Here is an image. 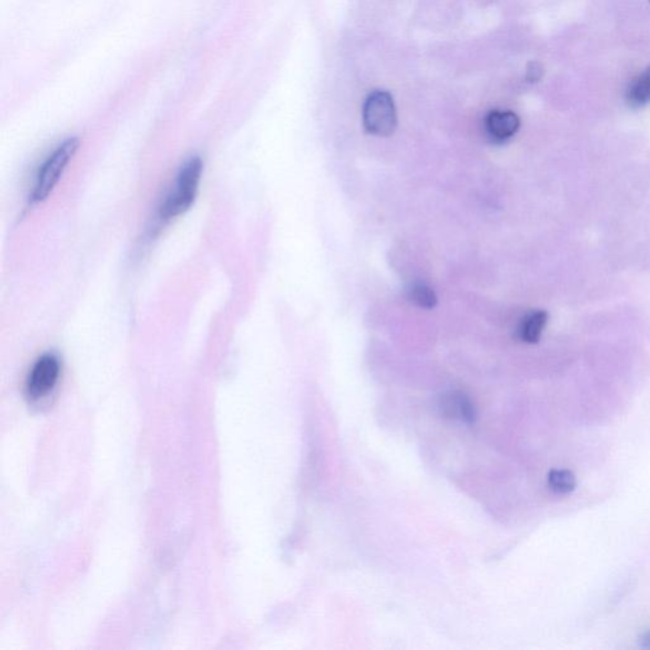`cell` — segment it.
<instances>
[{
    "mask_svg": "<svg viewBox=\"0 0 650 650\" xmlns=\"http://www.w3.org/2000/svg\"><path fill=\"white\" fill-rule=\"evenodd\" d=\"M542 74H544V69H542V64L531 61V63L527 66L526 77L529 82H539V80L542 79Z\"/></svg>",
    "mask_w": 650,
    "mask_h": 650,
    "instance_id": "obj_11",
    "label": "cell"
},
{
    "mask_svg": "<svg viewBox=\"0 0 650 650\" xmlns=\"http://www.w3.org/2000/svg\"><path fill=\"white\" fill-rule=\"evenodd\" d=\"M640 643H642L643 648L650 649V630L642 636Z\"/></svg>",
    "mask_w": 650,
    "mask_h": 650,
    "instance_id": "obj_12",
    "label": "cell"
},
{
    "mask_svg": "<svg viewBox=\"0 0 650 650\" xmlns=\"http://www.w3.org/2000/svg\"><path fill=\"white\" fill-rule=\"evenodd\" d=\"M407 297L410 303L422 309H433L438 305V295L428 284L417 283L407 289Z\"/></svg>",
    "mask_w": 650,
    "mask_h": 650,
    "instance_id": "obj_9",
    "label": "cell"
},
{
    "mask_svg": "<svg viewBox=\"0 0 650 650\" xmlns=\"http://www.w3.org/2000/svg\"><path fill=\"white\" fill-rule=\"evenodd\" d=\"M79 145V139H67L45 158L36 173L34 186L28 197V205H38L51 195L55 187L60 182L67 167L73 160Z\"/></svg>",
    "mask_w": 650,
    "mask_h": 650,
    "instance_id": "obj_2",
    "label": "cell"
},
{
    "mask_svg": "<svg viewBox=\"0 0 650 650\" xmlns=\"http://www.w3.org/2000/svg\"><path fill=\"white\" fill-rule=\"evenodd\" d=\"M548 484L555 493L569 494L577 487V478L573 471L567 469H554L548 475Z\"/></svg>",
    "mask_w": 650,
    "mask_h": 650,
    "instance_id": "obj_10",
    "label": "cell"
},
{
    "mask_svg": "<svg viewBox=\"0 0 650 650\" xmlns=\"http://www.w3.org/2000/svg\"><path fill=\"white\" fill-rule=\"evenodd\" d=\"M520 118L512 111H491L485 118L487 137L496 144L509 141L520 130Z\"/></svg>",
    "mask_w": 650,
    "mask_h": 650,
    "instance_id": "obj_5",
    "label": "cell"
},
{
    "mask_svg": "<svg viewBox=\"0 0 650 650\" xmlns=\"http://www.w3.org/2000/svg\"><path fill=\"white\" fill-rule=\"evenodd\" d=\"M439 409L446 418L468 423V425H471L477 419L474 403L462 391H449L444 394L439 400Z\"/></svg>",
    "mask_w": 650,
    "mask_h": 650,
    "instance_id": "obj_6",
    "label": "cell"
},
{
    "mask_svg": "<svg viewBox=\"0 0 650 650\" xmlns=\"http://www.w3.org/2000/svg\"><path fill=\"white\" fill-rule=\"evenodd\" d=\"M626 102L632 108H642L650 103V67L630 83Z\"/></svg>",
    "mask_w": 650,
    "mask_h": 650,
    "instance_id": "obj_8",
    "label": "cell"
},
{
    "mask_svg": "<svg viewBox=\"0 0 650 650\" xmlns=\"http://www.w3.org/2000/svg\"><path fill=\"white\" fill-rule=\"evenodd\" d=\"M364 126L367 132L377 137H390L397 125V109L393 97L385 90H375L364 105Z\"/></svg>",
    "mask_w": 650,
    "mask_h": 650,
    "instance_id": "obj_3",
    "label": "cell"
},
{
    "mask_svg": "<svg viewBox=\"0 0 650 650\" xmlns=\"http://www.w3.org/2000/svg\"><path fill=\"white\" fill-rule=\"evenodd\" d=\"M649 2H650V0H649Z\"/></svg>",
    "mask_w": 650,
    "mask_h": 650,
    "instance_id": "obj_13",
    "label": "cell"
},
{
    "mask_svg": "<svg viewBox=\"0 0 650 650\" xmlns=\"http://www.w3.org/2000/svg\"><path fill=\"white\" fill-rule=\"evenodd\" d=\"M548 313L544 310H536L527 314L521 319L519 326H517V337L520 341L530 343H538L544 332L546 323H548Z\"/></svg>",
    "mask_w": 650,
    "mask_h": 650,
    "instance_id": "obj_7",
    "label": "cell"
},
{
    "mask_svg": "<svg viewBox=\"0 0 650 650\" xmlns=\"http://www.w3.org/2000/svg\"><path fill=\"white\" fill-rule=\"evenodd\" d=\"M202 170L201 158L197 155L184 161L177 171L170 190L168 191L160 206L158 207L155 224L158 226L170 224L171 220L189 212L195 203L197 193H199Z\"/></svg>",
    "mask_w": 650,
    "mask_h": 650,
    "instance_id": "obj_1",
    "label": "cell"
},
{
    "mask_svg": "<svg viewBox=\"0 0 650 650\" xmlns=\"http://www.w3.org/2000/svg\"><path fill=\"white\" fill-rule=\"evenodd\" d=\"M61 364L55 354H45L37 358L26 381V394L31 400L47 397L59 383Z\"/></svg>",
    "mask_w": 650,
    "mask_h": 650,
    "instance_id": "obj_4",
    "label": "cell"
}]
</instances>
